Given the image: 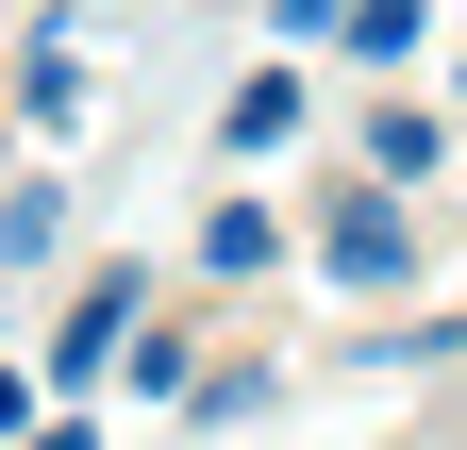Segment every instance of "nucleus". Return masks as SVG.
Returning <instances> with one entry per match:
<instances>
[{
  "mask_svg": "<svg viewBox=\"0 0 467 450\" xmlns=\"http://www.w3.org/2000/svg\"><path fill=\"white\" fill-rule=\"evenodd\" d=\"M50 434V367H0V450H34Z\"/></svg>",
  "mask_w": 467,
  "mask_h": 450,
  "instance_id": "obj_9",
  "label": "nucleus"
},
{
  "mask_svg": "<svg viewBox=\"0 0 467 450\" xmlns=\"http://www.w3.org/2000/svg\"><path fill=\"white\" fill-rule=\"evenodd\" d=\"M134 351H150V284H134V267H100V284L67 301V333H50V384L84 401V384H117Z\"/></svg>",
  "mask_w": 467,
  "mask_h": 450,
  "instance_id": "obj_1",
  "label": "nucleus"
},
{
  "mask_svg": "<svg viewBox=\"0 0 467 450\" xmlns=\"http://www.w3.org/2000/svg\"><path fill=\"white\" fill-rule=\"evenodd\" d=\"M67 251V184H0V284Z\"/></svg>",
  "mask_w": 467,
  "mask_h": 450,
  "instance_id": "obj_4",
  "label": "nucleus"
},
{
  "mask_svg": "<svg viewBox=\"0 0 467 450\" xmlns=\"http://www.w3.org/2000/svg\"><path fill=\"white\" fill-rule=\"evenodd\" d=\"M434 50V0H368V17H350V67H418Z\"/></svg>",
  "mask_w": 467,
  "mask_h": 450,
  "instance_id": "obj_7",
  "label": "nucleus"
},
{
  "mask_svg": "<svg viewBox=\"0 0 467 450\" xmlns=\"http://www.w3.org/2000/svg\"><path fill=\"white\" fill-rule=\"evenodd\" d=\"M34 450H100V434H84V417H50V434H34Z\"/></svg>",
  "mask_w": 467,
  "mask_h": 450,
  "instance_id": "obj_11",
  "label": "nucleus"
},
{
  "mask_svg": "<svg viewBox=\"0 0 467 450\" xmlns=\"http://www.w3.org/2000/svg\"><path fill=\"white\" fill-rule=\"evenodd\" d=\"M201 267H217V284H251V267H284V217H267V200H217V217H201Z\"/></svg>",
  "mask_w": 467,
  "mask_h": 450,
  "instance_id": "obj_5",
  "label": "nucleus"
},
{
  "mask_svg": "<svg viewBox=\"0 0 467 450\" xmlns=\"http://www.w3.org/2000/svg\"><path fill=\"white\" fill-rule=\"evenodd\" d=\"M350 17H368V0H284V34H334V50H350Z\"/></svg>",
  "mask_w": 467,
  "mask_h": 450,
  "instance_id": "obj_10",
  "label": "nucleus"
},
{
  "mask_svg": "<svg viewBox=\"0 0 467 450\" xmlns=\"http://www.w3.org/2000/svg\"><path fill=\"white\" fill-rule=\"evenodd\" d=\"M317 267H334V284H400V267H418V217H400L384 184H368V200H334V234H317Z\"/></svg>",
  "mask_w": 467,
  "mask_h": 450,
  "instance_id": "obj_2",
  "label": "nucleus"
},
{
  "mask_svg": "<svg viewBox=\"0 0 467 450\" xmlns=\"http://www.w3.org/2000/svg\"><path fill=\"white\" fill-rule=\"evenodd\" d=\"M301 118H317V84H301V67H251V84L217 100V150H284Z\"/></svg>",
  "mask_w": 467,
  "mask_h": 450,
  "instance_id": "obj_3",
  "label": "nucleus"
},
{
  "mask_svg": "<svg viewBox=\"0 0 467 450\" xmlns=\"http://www.w3.org/2000/svg\"><path fill=\"white\" fill-rule=\"evenodd\" d=\"M17 100H34V134H67V118H84V50L34 34V50H17Z\"/></svg>",
  "mask_w": 467,
  "mask_h": 450,
  "instance_id": "obj_6",
  "label": "nucleus"
},
{
  "mask_svg": "<svg viewBox=\"0 0 467 450\" xmlns=\"http://www.w3.org/2000/svg\"><path fill=\"white\" fill-rule=\"evenodd\" d=\"M434 150H451V134L418 118V100H384V118H368V184H418V167H434Z\"/></svg>",
  "mask_w": 467,
  "mask_h": 450,
  "instance_id": "obj_8",
  "label": "nucleus"
}]
</instances>
